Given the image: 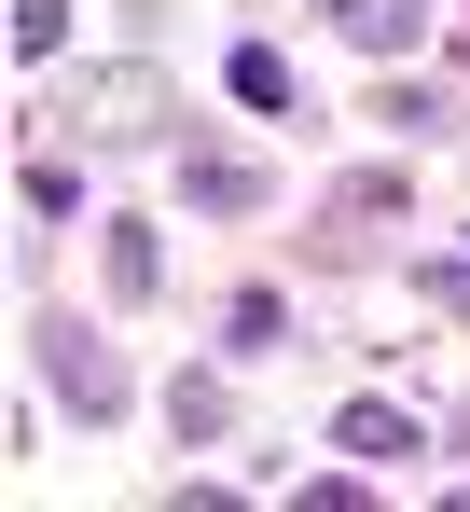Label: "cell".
<instances>
[{
	"label": "cell",
	"instance_id": "cell-1",
	"mask_svg": "<svg viewBox=\"0 0 470 512\" xmlns=\"http://www.w3.org/2000/svg\"><path fill=\"white\" fill-rule=\"evenodd\" d=\"M42 360H56V402H70V416H125V374L97 360V333H70V319H42Z\"/></svg>",
	"mask_w": 470,
	"mask_h": 512
},
{
	"label": "cell",
	"instance_id": "cell-5",
	"mask_svg": "<svg viewBox=\"0 0 470 512\" xmlns=\"http://www.w3.org/2000/svg\"><path fill=\"white\" fill-rule=\"evenodd\" d=\"M56 28H70L56 0H14V56H56Z\"/></svg>",
	"mask_w": 470,
	"mask_h": 512
},
{
	"label": "cell",
	"instance_id": "cell-4",
	"mask_svg": "<svg viewBox=\"0 0 470 512\" xmlns=\"http://www.w3.org/2000/svg\"><path fill=\"white\" fill-rule=\"evenodd\" d=\"M235 97H249V111H277V97H291V56H263V42H235Z\"/></svg>",
	"mask_w": 470,
	"mask_h": 512
},
{
	"label": "cell",
	"instance_id": "cell-2",
	"mask_svg": "<svg viewBox=\"0 0 470 512\" xmlns=\"http://www.w3.org/2000/svg\"><path fill=\"white\" fill-rule=\"evenodd\" d=\"M332 28H346L360 56H401V42H415V0H332Z\"/></svg>",
	"mask_w": 470,
	"mask_h": 512
},
{
	"label": "cell",
	"instance_id": "cell-3",
	"mask_svg": "<svg viewBox=\"0 0 470 512\" xmlns=\"http://www.w3.org/2000/svg\"><path fill=\"white\" fill-rule=\"evenodd\" d=\"M346 457H415V416L401 402H346Z\"/></svg>",
	"mask_w": 470,
	"mask_h": 512
}]
</instances>
